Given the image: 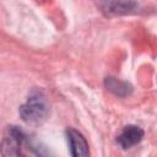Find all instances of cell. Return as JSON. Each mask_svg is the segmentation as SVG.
Here are the masks:
<instances>
[{"label": "cell", "instance_id": "1", "mask_svg": "<svg viewBox=\"0 0 157 157\" xmlns=\"http://www.w3.org/2000/svg\"><path fill=\"white\" fill-rule=\"evenodd\" d=\"M21 119L28 125H40L49 117V104L44 94L39 91L32 93L28 101L18 109Z\"/></svg>", "mask_w": 157, "mask_h": 157}, {"label": "cell", "instance_id": "2", "mask_svg": "<svg viewBox=\"0 0 157 157\" xmlns=\"http://www.w3.org/2000/svg\"><path fill=\"white\" fill-rule=\"evenodd\" d=\"M26 142V135L17 126H9L4 139L0 142V152L2 156H20L21 147Z\"/></svg>", "mask_w": 157, "mask_h": 157}, {"label": "cell", "instance_id": "3", "mask_svg": "<svg viewBox=\"0 0 157 157\" xmlns=\"http://www.w3.org/2000/svg\"><path fill=\"white\" fill-rule=\"evenodd\" d=\"M96 4L101 12L108 17L129 15L137 9L136 0H96Z\"/></svg>", "mask_w": 157, "mask_h": 157}, {"label": "cell", "instance_id": "4", "mask_svg": "<svg viewBox=\"0 0 157 157\" xmlns=\"http://www.w3.org/2000/svg\"><path fill=\"white\" fill-rule=\"evenodd\" d=\"M66 137L69 141L71 156L85 157L88 155V144L80 131H77L72 128H69L66 130Z\"/></svg>", "mask_w": 157, "mask_h": 157}, {"label": "cell", "instance_id": "5", "mask_svg": "<svg viewBox=\"0 0 157 157\" xmlns=\"http://www.w3.org/2000/svg\"><path fill=\"white\" fill-rule=\"evenodd\" d=\"M144 137V130L136 125H128L123 129L120 135L118 136L117 141L121 148H131L132 146L141 142Z\"/></svg>", "mask_w": 157, "mask_h": 157}, {"label": "cell", "instance_id": "6", "mask_svg": "<svg viewBox=\"0 0 157 157\" xmlns=\"http://www.w3.org/2000/svg\"><path fill=\"white\" fill-rule=\"evenodd\" d=\"M104 87L108 91H110L113 94L119 97H126L132 92V86L129 82L110 76L104 78Z\"/></svg>", "mask_w": 157, "mask_h": 157}]
</instances>
